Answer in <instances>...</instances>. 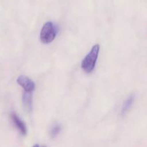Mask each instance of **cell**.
Instances as JSON below:
<instances>
[{"mask_svg": "<svg viewBox=\"0 0 147 147\" xmlns=\"http://www.w3.org/2000/svg\"><path fill=\"white\" fill-rule=\"evenodd\" d=\"M100 45L98 44L95 45L90 50V53L85 57L81 63V67L86 73H90L94 70L96 61L98 57Z\"/></svg>", "mask_w": 147, "mask_h": 147, "instance_id": "cell-1", "label": "cell"}, {"mask_svg": "<svg viewBox=\"0 0 147 147\" xmlns=\"http://www.w3.org/2000/svg\"><path fill=\"white\" fill-rule=\"evenodd\" d=\"M42 147H46V146H42Z\"/></svg>", "mask_w": 147, "mask_h": 147, "instance_id": "cell-9", "label": "cell"}, {"mask_svg": "<svg viewBox=\"0 0 147 147\" xmlns=\"http://www.w3.org/2000/svg\"><path fill=\"white\" fill-rule=\"evenodd\" d=\"M57 31L52 22H47L40 32V40L44 44H49L55 40Z\"/></svg>", "mask_w": 147, "mask_h": 147, "instance_id": "cell-2", "label": "cell"}, {"mask_svg": "<svg viewBox=\"0 0 147 147\" xmlns=\"http://www.w3.org/2000/svg\"><path fill=\"white\" fill-rule=\"evenodd\" d=\"M32 147H40V146H39L38 144H35L34 146H33Z\"/></svg>", "mask_w": 147, "mask_h": 147, "instance_id": "cell-8", "label": "cell"}, {"mask_svg": "<svg viewBox=\"0 0 147 147\" xmlns=\"http://www.w3.org/2000/svg\"><path fill=\"white\" fill-rule=\"evenodd\" d=\"M22 103L26 111L30 113L32 110V93L29 92H24L22 96Z\"/></svg>", "mask_w": 147, "mask_h": 147, "instance_id": "cell-5", "label": "cell"}, {"mask_svg": "<svg viewBox=\"0 0 147 147\" xmlns=\"http://www.w3.org/2000/svg\"><path fill=\"white\" fill-rule=\"evenodd\" d=\"M11 118L14 124L15 125L17 129L20 131V133L24 135V136H25L27 134V127H26L24 122L18 117V116L15 113H11Z\"/></svg>", "mask_w": 147, "mask_h": 147, "instance_id": "cell-4", "label": "cell"}, {"mask_svg": "<svg viewBox=\"0 0 147 147\" xmlns=\"http://www.w3.org/2000/svg\"><path fill=\"white\" fill-rule=\"evenodd\" d=\"M17 82L20 86L23 88L25 92L32 93L35 88V84L34 81L31 80L30 78L25 76H21L17 79Z\"/></svg>", "mask_w": 147, "mask_h": 147, "instance_id": "cell-3", "label": "cell"}, {"mask_svg": "<svg viewBox=\"0 0 147 147\" xmlns=\"http://www.w3.org/2000/svg\"><path fill=\"white\" fill-rule=\"evenodd\" d=\"M134 101V96H131L128 98L127 100L123 103V107H122V110H121L122 115L126 114V113L130 110L132 105H133Z\"/></svg>", "mask_w": 147, "mask_h": 147, "instance_id": "cell-6", "label": "cell"}, {"mask_svg": "<svg viewBox=\"0 0 147 147\" xmlns=\"http://www.w3.org/2000/svg\"><path fill=\"white\" fill-rule=\"evenodd\" d=\"M60 130H61V128H60V126H59V125H57V126H54V127L53 128V129H52L51 131V136L52 137H55V136H57V135L60 134Z\"/></svg>", "mask_w": 147, "mask_h": 147, "instance_id": "cell-7", "label": "cell"}]
</instances>
